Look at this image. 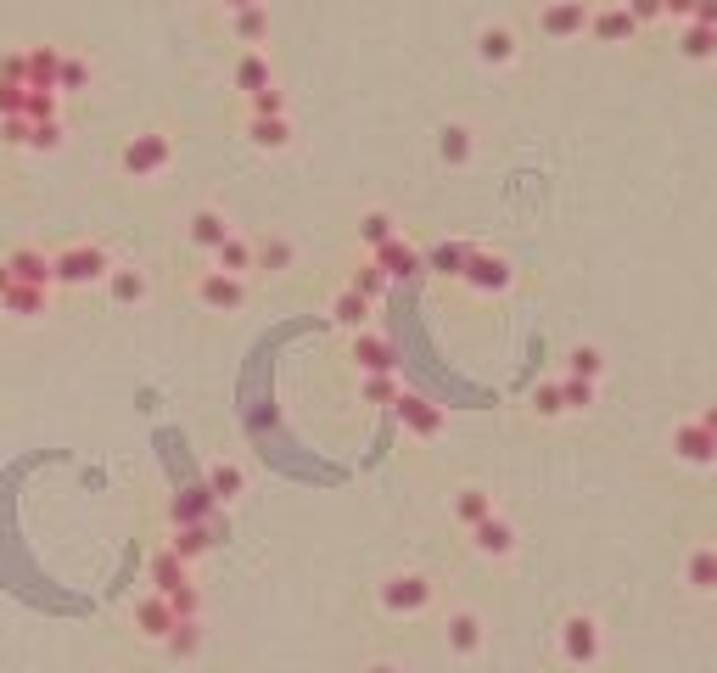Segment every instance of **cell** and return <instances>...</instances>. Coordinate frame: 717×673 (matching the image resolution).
<instances>
[{"instance_id":"17","label":"cell","mask_w":717,"mask_h":673,"mask_svg":"<svg viewBox=\"0 0 717 673\" xmlns=\"http://www.w3.org/2000/svg\"><path fill=\"white\" fill-rule=\"evenodd\" d=\"M376 264H381L387 275H393V281H404V275L421 270V253H415V247H409L404 236H393L387 247H376Z\"/></svg>"},{"instance_id":"11","label":"cell","mask_w":717,"mask_h":673,"mask_svg":"<svg viewBox=\"0 0 717 673\" xmlns=\"http://www.w3.org/2000/svg\"><path fill=\"white\" fill-rule=\"evenodd\" d=\"M213 488L208 483H197V488H180V500H174V528H197V522H213Z\"/></svg>"},{"instance_id":"18","label":"cell","mask_w":717,"mask_h":673,"mask_svg":"<svg viewBox=\"0 0 717 673\" xmlns=\"http://www.w3.org/2000/svg\"><path fill=\"white\" fill-rule=\"evenodd\" d=\"M152 584H157V595H180V589L191 584V578H185V561L174 556L169 545H163V550L152 556Z\"/></svg>"},{"instance_id":"10","label":"cell","mask_w":717,"mask_h":673,"mask_svg":"<svg viewBox=\"0 0 717 673\" xmlns=\"http://www.w3.org/2000/svg\"><path fill=\"white\" fill-rule=\"evenodd\" d=\"M174 623H180V617H174V606H169V595H146L141 606H135V629L146 634V640H169L174 634Z\"/></svg>"},{"instance_id":"12","label":"cell","mask_w":717,"mask_h":673,"mask_svg":"<svg viewBox=\"0 0 717 673\" xmlns=\"http://www.w3.org/2000/svg\"><path fill=\"white\" fill-rule=\"evenodd\" d=\"M673 449H678L684 460H695V466L717 460V438H712V427H706V421H684V427L673 432Z\"/></svg>"},{"instance_id":"27","label":"cell","mask_w":717,"mask_h":673,"mask_svg":"<svg viewBox=\"0 0 717 673\" xmlns=\"http://www.w3.org/2000/svg\"><path fill=\"white\" fill-rule=\"evenodd\" d=\"M477 57L482 62H510L516 57V34L510 29H482L477 34Z\"/></svg>"},{"instance_id":"52","label":"cell","mask_w":717,"mask_h":673,"mask_svg":"<svg viewBox=\"0 0 717 673\" xmlns=\"http://www.w3.org/2000/svg\"><path fill=\"white\" fill-rule=\"evenodd\" d=\"M628 12H633V23H650V17L667 12V0H628Z\"/></svg>"},{"instance_id":"38","label":"cell","mask_w":717,"mask_h":673,"mask_svg":"<svg viewBox=\"0 0 717 673\" xmlns=\"http://www.w3.org/2000/svg\"><path fill=\"white\" fill-rule=\"evenodd\" d=\"M208 488H213V500H236L241 494V466H213Z\"/></svg>"},{"instance_id":"29","label":"cell","mask_w":717,"mask_h":673,"mask_svg":"<svg viewBox=\"0 0 717 673\" xmlns=\"http://www.w3.org/2000/svg\"><path fill=\"white\" fill-rule=\"evenodd\" d=\"M471 253H477V247H465V242H443V247H432V270H437V275H465Z\"/></svg>"},{"instance_id":"2","label":"cell","mask_w":717,"mask_h":673,"mask_svg":"<svg viewBox=\"0 0 717 673\" xmlns=\"http://www.w3.org/2000/svg\"><path fill=\"white\" fill-rule=\"evenodd\" d=\"M381 606L398 612V617H415V612L432 606V584H426L421 573H393L387 584H381Z\"/></svg>"},{"instance_id":"55","label":"cell","mask_w":717,"mask_h":673,"mask_svg":"<svg viewBox=\"0 0 717 673\" xmlns=\"http://www.w3.org/2000/svg\"><path fill=\"white\" fill-rule=\"evenodd\" d=\"M12 281H17V275H12V264H6V258H0V298H6V292H12Z\"/></svg>"},{"instance_id":"54","label":"cell","mask_w":717,"mask_h":673,"mask_svg":"<svg viewBox=\"0 0 717 673\" xmlns=\"http://www.w3.org/2000/svg\"><path fill=\"white\" fill-rule=\"evenodd\" d=\"M695 6L701 0H667V12H678V17H695Z\"/></svg>"},{"instance_id":"8","label":"cell","mask_w":717,"mask_h":673,"mask_svg":"<svg viewBox=\"0 0 717 673\" xmlns=\"http://www.w3.org/2000/svg\"><path fill=\"white\" fill-rule=\"evenodd\" d=\"M561 645H566V662H577V668H589V662L600 657V629H594V617H566Z\"/></svg>"},{"instance_id":"34","label":"cell","mask_w":717,"mask_h":673,"mask_svg":"<svg viewBox=\"0 0 717 673\" xmlns=\"http://www.w3.org/2000/svg\"><path fill=\"white\" fill-rule=\"evenodd\" d=\"M174 651V657H197V645H202V623L191 617V623H174V634L163 640Z\"/></svg>"},{"instance_id":"57","label":"cell","mask_w":717,"mask_h":673,"mask_svg":"<svg viewBox=\"0 0 717 673\" xmlns=\"http://www.w3.org/2000/svg\"><path fill=\"white\" fill-rule=\"evenodd\" d=\"M701 421H706V427H712V438H717V404H712V410H706Z\"/></svg>"},{"instance_id":"36","label":"cell","mask_w":717,"mask_h":673,"mask_svg":"<svg viewBox=\"0 0 717 673\" xmlns=\"http://www.w3.org/2000/svg\"><path fill=\"white\" fill-rule=\"evenodd\" d=\"M689 584L717 589V550H695V556H689Z\"/></svg>"},{"instance_id":"7","label":"cell","mask_w":717,"mask_h":673,"mask_svg":"<svg viewBox=\"0 0 717 673\" xmlns=\"http://www.w3.org/2000/svg\"><path fill=\"white\" fill-rule=\"evenodd\" d=\"M393 410H398V421H404L415 438H437V432H443V410H437L432 399H421V393H398Z\"/></svg>"},{"instance_id":"28","label":"cell","mask_w":717,"mask_h":673,"mask_svg":"<svg viewBox=\"0 0 717 673\" xmlns=\"http://www.w3.org/2000/svg\"><path fill=\"white\" fill-rule=\"evenodd\" d=\"M236 90H247V96H258V90H269V62L258 57V51H247V57L236 62Z\"/></svg>"},{"instance_id":"26","label":"cell","mask_w":717,"mask_h":673,"mask_svg":"<svg viewBox=\"0 0 717 673\" xmlns=\"http://www.w3.org/2000/svg\"><path fill=\"white\" fill-rule=\"evenodd\" d=\"M247 135H253V146H264V152H281V146L292 141V124H286V118H253Z\"/></svg>"},{"instance_id":"32","label":"cell","mask_w":717,"mask_h":673,"mask_svg":"<svg viewBox=\"0 0 717 673\" xmlns=\"http://www.w3.org/2000/svg\"><path fill=\"white\" fill-rule=\"evenodd\" d=\"M62 107V90H29V101H23V118L29 124H51Z\"/></svg>"},{"instance_id":"42","label":"cell","mask_w":717,"mask_h":673,"mask_svg":"<svg viewBox=\"0 0 717 673\" xmlns=\"http://www.w3.org/2000/svg\"><path fill=\"white\" fill-rule=\"evenodd\" d=\"M57 146H62V118L29 129V152H57Z\"/></svg>"},{"instance_id":"41","label":"cell","mask_w":717,"mask_h":673,"mask_svg":"<svg viewBox=\"0 0 717 673\" xmlns=\"http://www.w3.org/2000/svg\"><path fill=\"white\" fill-rule=\"evenodd\" d=\"M712 51H717V29L689 23V29H684V57H712Z\"/></svg>"},{"instance_id":"53","label":"cell","mask_w":717,"mask_h":673,"mask_svg":"<svg viewBox=\"0 0 717 673\" xmlns=\"http://www.w3.org/2000/svg\"><path fill=\"white\" fill-rule=\"evenodd\" d=\"M689 23H701V29H717V0H701V6H695V17H689Z\"/></svg>"},{"instance_id":"4","label":"cell","mask_w":717,"mask_h":673,"mask_svg":"<svg viewBox=\"0 0 717 673\" xmlns=\"http://www.w3.org/2000/svg\"><path fill=\"white\" fill-rule=\"evenodd\" d=\"M6 264H12V275L23 287H57V258L40 253V247H12Z\"/></svg>"},{"instance_id":"22","label":"cell","mask_w":717,"mask_h":673,"mask_svg":"<svg viewBox=\"0 0 717 673\" xmlns=\"http://www.w3.org/2000/svg\"><path fill=\"white\" fill-rule=\"evenodd\" d=\"M454 516H460L465 528L488 522V516H493V494H488V488H460V494H454Z\"/></svg>"},{"instance_id":"37","label":"cell","mask_w":717,"mask_h":673,"mask_svg":"<svg viewBox=\"0 0 717 673\" xmlns=\"http://www.w3.org/2000/svg\"><path fill=\"white\" fill-rule=\"evenodd\" d=\"M236 34H241L247 45H258V40L269 34V12H264V6H247V12H236Z\"/></svg>"},{"instance_id":"30","label":"cell","mask_w":717,"mask_h":673,"mask_svg":"<svg viewBox=\"0 0 717 673\" xmlns=\"http://www.w3.org/2000/svg\"><path fill=\"white\" fill-rule=\"evenodd\" d=\"M107 287H113V303H141L146 298V275L141 270H113Z\"/></svg>"},{"instance_id":"13","label":"cell","mask_w":717,"mask_h":673,"mask_svg":"<svg viewBox=\"0 0 717 673\" xmlns=\"http://www.w3.org/2000/svg\"><path fill=\"white\" fill-rule=\"evenodd\" d=\"M471 545H477L482 556H510V550H516V528H510L505 516H488V522L471 528Z\"/></svg>"},{"instance_id":"39","label":"cell","mask_w":717,"mask_h":673,"mask_svg":"<svg viewBox=\"0 0 717 673\" xmlns=\"http://www.w3.org/2000/svg\"><path fill=\"white\" fill-rule=\"evenodd\" d=\"M85 85H90V62H85V57H62L57 90H62V96H73V90H85Z\"/></svg>"},{"instance_id":"20","label":"cell","mask_w":717,"mask_h":673,"mask_svg":"<svg viewBox=\"0 0 717 673\" xmlns=\"http://www.w3.org/2000/svg\"><path fill=\"white\" fill-rule=\"evenodd\" d=\"M589 29L600 34L605 45H611V40H628V34L639 29V23H633L628 6H605V12H594V17H589Z\"/></svg>"},{"instance_id":"3","label":"cell","mask_w":717,"mask_h":673,"mask_svg":"<svg viewBox=\"0 0 717 673\" xmlns=\"http://www.w3.org/2000/svg\"><path fill=\"white\" fill-rule=\"evenodd\" d=\"M174 158L169 135H135V141L124 146V174H135V180H152V174H163Z\"/></svg>"},{"instance_id":"56","label":"cell","mask_w":717,"mask_h":673,"mask_svg":"<svg viewBox=\"0 0 717 673\" xmlns=\"http://www.w3.org/2000/svg\"><path fill=\"white\" fill-rule=\"evenodd\" d=\"M230 12H247V6H258V0H225Z\"/></svg>"},{"instance_id":"43","label":"cell","mask_w":717,"mask_h":673,"mask_svg":"<svg viewBox=\"0 0 717 673\" xmlns=\"http://www.w3.org/2000/svg\"><path fill=\"white\" fill-rule=\"evenodd\" d=\"M247 101H253V118H286V96L275 85L258 90V96H247Z\"/></svg>"},{"instance_id":"25","label":"cell","mask_w":717,"mask_h":673,"mask_svg":"<svg viewBox=\"0 0 717 673\" xmlns=\"http://www.w3.org/2000/svg\"><path fill=\"white\" fill-rule=\"evenodd\" d=\"M437 152H443V163H471V129L465 124H443V135H437Z\"/></svg>"},{"instance_id":"24","label":"cell","mask_w":717,"mask_h":673,"mask_svg":"<svg viewBox=\"0 0 717 673\" xmlns=\"http://www.w3.org/2000/svg\"><path fill=\"white\" fill-rule=\"evenodd\" d=\"M213 258H219V270H225V275H247V270H258V247H253V242H241V236H230V242L219 247Z\"/></svg>"},{"instance_id":"31","label":"cell","mask_w":717,"mask_h":673,"mask_svg":"<svg viewBox=\"0 0 717 673\" xmlns=\"http://www.w3.org/2000/svg\"><path fill=\"white\" fill-rule=\"evenodd\" d=\"M331 315L342 320V326H365V315H370V298L365 292H337V303H331Z\"/></svg>"},{"instance_id":"1","label":"cell","mask_w":717,"mask_h":673,"mask_svg":"<svg viewBox=\"0 0 717 673\" xmlns=\"http://www.w3.org/2000/svg\"><path fill=\"white\" fill-rule=\"evenodd\" d=\"M51 258H57L62 287H90V281H101V275H113V264H107L101 247H68V253H51Z\"/></svg>"},{"instance_id":"50","label":"cell","mask_w":717,"mask_h":673,"mask_svg":"<svg viewBox=\"0 0 717 673\" xmlns=\"http://www.w3.org/2000/svg\"><path fill=\"white\" fill-rule=\"evenodd\" d=\"M365 399H370V404H398V382H393V376H370V382H365Z\"/></svg>"},{"instance_id":"23","label":"cell","mask_w":717,"mask_h":673,"mask_svg":"<svg viewBox=\"0 0 717 673\" xmlns=\"http://www.w3.org/2000/svg\"><path fill=\"white\" fill-rule=\"evenodd\" d=\"M477 645H482V623L471 612H454L449 617V651H454V657H471Z\"/></svg>"},{"instance_id":"46","label":"cell","mask_w":717,"mask_h":673,"mask_svg":"<svg viewBox=\"0 0 717 673\" xmlns=\"http://www.w3.org/2000/svg\"><path fill=\"white\" fill-rule=\"evenodd\" d=\"M561 393H566V410H589L594 404V382H583V376H566Z\"/></svg>"},{"instance_id":"5","label":"cell","mask_w":717,"mask_h":673,"mask_svg":"<svg viewBox=\"0 0 717 673\" xmlns=\"http://www.w3.org/2000/svg\"><path fill=\"white\" fill-rule=\"evenodd\" d=\"M589 17H594V12L583 6V0H549L538 23H544V34H549V40H572V34H583V29H589Z\"/></svg>"},{"instance_id":"33","label":"cell","mask_w":717,"mask_h":673,"mask_svg":"<svg viewBox=\"0 0 717 673\" xmlns=\"http://www.w3.org/2000/svg\"><path fill=\"white\" fill-rule=\"evenodd\" d=\"M387 281H393V275H387V270L376 264V258H370V264H359V275H353V292H365V298L376 303L381 292H387Z\"/></svg>"},{"instance_id":"45","label":"cell","mask_w":717,"mask_h":673,"mask_svg":"<svg viewBox=\"0 0 717 673\" xmlns=\"http://www.w3.org/2000/svg\"><path fill=\"white\" fill-rule=\"evenodd\" d=\"M0 79L6 85H29V51H6L0 57Z\"/></svg>"},{"instance_id":"51","label":"cell","mask_w":717,"mask_h":673,"mask_svg":"<svg viewBox=\"0 0 717 673\" xmlns=\"http://www.w3.org/2000/svg\"><path fill=\"white\" fill-rule=\"evenodd\" d=\"M29 118H0V141L6 146H29Z\"/></svg>"},{"instance_id":"48","label":"cell","mask_w":717,"mask_h":673,"mask_svg":"<svg viewBox=\"0 0 717 673\" xmlns=\"http://www.w3.org/2000/svg\"><path fill=\"white\" fill-rule=\"evenodd\" d=\"M23 101H29V85H6L0 79V118H23Z\"/></svg>"},{"instance_id":"44","label":"cell","mask_w":717,"mask_h":673,"mask_svg":"<svg viewBox=\"0 0 717 673\" xmlns=\"http://www.w3.org/2000/svg\"><path fill=\"white\" fill-rule=\"evenodd\" d=\"M533 410H538V416H561V410H566L561 382H544V387H538V393H533Z\"/></svg>"},{"instance_id":"49","label":"cell","mask_w":717,"mask_h":673,"mask_svg":"<svg viewBox=\"0 0 717 673\" xmlns=\"http://www.w3.org/2000/svg\"><path fill=\"white\" fill-rule=\"evenodd\" d=\"M169 606H174V617H180V623H191V617L202 612V595H197V589H191V584H185L180 595H169Z\"/></svg>"},{"instance_id":"19","label":"cell","mask_w":717,"mask_h":673,"mask_svg":"<svg viewBox=\"0 0 717 673\" xmlns=\"http://www.w3.org/2000/svg\"><path fill=\"white\" fill-rule=\"evenodd\" d=\"M213 533H219V516H213V522H197V528H174V539H169V550L180 561H197L202 550L213 545Z\"/></svg>"},{"instance_id":"35","label":"cell","mask_w":717,"mask_h":673,"mask_svg":"<svg viewBox=\"0 0 717 673\" xmlns=\"http://www.w3.org/2000/svg\"><path fill=\"white\" fill-rule=\"evenodd\" d=\"M359 236H365V247H387V242L398 236V230H393V219H387V214L376 208V214L359 219Z\"/></svg>"},{"instance_id":"47","label":"cell","mask_w":717,"mask_h":673,"mask_svg":"<svg viewBox=\"0 0 717 673\" xmlns=\"http://www.w3.org/2000/svg\"><path fill=\"white\" fill-rule=\"evenodd\" d=\"M605 371L600 348H572V376H583V382H594V376Z\"/></svg>"},{"instance_id":"9","label":"cell","mask_w":717,"mask_h":673,"mask_svg":"<svg viewBox=\"0 0 717 673\" xmlns=\"http://www.w3.org/2000/svg\"><path fill=\"white\" fill-rule=\"evenodd\" d=\"M460 281L465 287H477V292H505L510 287V264L499 253H471V264H465Z\"/></svg>"},{"instance_id":"6","label":"cell","mask_w":717,"mask_h":673,"mask_svg":"<svg viewBox=\"0 0 717 673\" xmlns=\"http://www.w3.org/2000/svg\"><path fill=\"white\" fill-rule=\"evenodd\" d=\"M197 298L208 303V309H219V315H230V309H241V303H247V287H241V275L208 270V275L197 281Z\"/></svg>"},{"instance_id":"16","label":"cell","mask_w":717,"mask_h":673,"mask_svg":"<svg viewBox=\"0 0 717 673\" xmlns=\"http://www.w3.org/2000/svg\"><path fill=\"white\" fill-rule=\"evenodd\" d=\"M62 79V51L57 45H29V90H57Z\"/></svg>"},{"instance_id":"14","label":"cell","mask_w":717,"mask_h":673,"mask_svg":"<svg viewBox=\"0 0 717 673\" xmlns=\"http://www.w3.org/2000/svg\"><path fill=\"white\" fill-rule=\"evenodd\" d=\"M353 359H359L370 376H393V365H398L393 343H387V337H370V331H359V343H353Z\"/></svg>"},{"instance_id":"21","label":"cell","mask_w":717,"mask_h":673,"mask_svg":"<svg viewBox=\"0 0 717 673\" xmlns=\"http://www.w3.org/2000/svg\"><path fill=\"white\" fill-rule=\"evenodd\" d=\"M191 242L202 247V253H219V247L230 242V225L219 214H213V208H202L197 219H191Z\"/></svg>"},{"instance_id":"40","label":"cell","mask_w":717,"mask_h":673,"mask_svg":"<svg viewBox=\"0 0 717 673\" xmlns=\"http://www.w3.org/2000/svg\"><path fill=\"white\" fill-rule=\"evenodd\" d=\"M286 264H292V242H281V236L258 242V270H286Z\"/></svg>"},{"instance_id":"58","label":"cell","mask_w":717,"mask_h":673,"mask_svg":"<svg viewBox=\"0 0 717 673\" xmlns=\"http://www.w3.org/2000/svg\"><path fill=\"white\" fill-rule=\"evenodd\" d=\"M365 673H398V668H393V662H376V668H365Z\"/></svg>"},{"instance_id":"15","label":"cell","mask_w":717,"mask_h":673,"mask_svg":"<svg viewBox=\"0 0 717 673\" xmlns=\"http://www.w3.org/2000/svg\"><path fill=\"white\" fill-rule=\"evenodd\" d=\"M0 309H6V315H17V320H34V315H45V309H51V287H23V281H12V292L0 298Z\"/></svg>"}]
</instances>
